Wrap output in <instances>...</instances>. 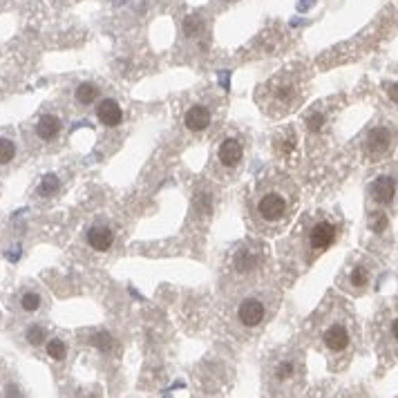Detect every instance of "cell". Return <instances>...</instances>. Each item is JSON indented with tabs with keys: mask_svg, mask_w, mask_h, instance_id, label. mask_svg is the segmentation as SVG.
<instances>
[{
	"mask_svg": "<svg viewBox=\"0 0 398 398\" xmlns=\"http://www.w3.org/2000/svg\"><path fill=\"white\" fill-rule=\"evenodd\" d=\"M394 193H396V182L390 175H381L379 180L372 184V195H374L376 202L383 204V206L394 202Z\"/></svg>",
	"mask_w": 398,
	"mask_h": 398,
	"instance_id": "ba28073f",
	"label": "cell"
},
{
	"mask_svg": "<svg viewBox=\"0 0 398 398\" xmlns=\"http://www.w3.org/2000/svg\"><path fill=\"white\" fill-rule=\"evenodd\" d=\"M237 318H239V322L244 324V327H257V324L264 322L266 309L257 298H246V300L239 302Z\"/></svg>",
	"mask_w": 398,
	"mask_h": 398,
	"instance_id": "3957f363",
	"label": "cell"
},
{
	"mask_svg": "<svg viewBox=\"0 0 398 398\" xmlns=\"http://www.w3.org/2000/svg\"><path fill=\"white\" fill-rule=\"evenodd\" d=\"M47 356L49 358H54V360H63L67 356V347H65V342H63L61 338H51L47 342Z\"/></svg>",
	"mask_w": 398,
	"mask_h": 398,
	"instance_id": "2e32d148",
	"label": "cell"
},
{
	"mask_svg": "<svg viewBox=\"0 0 398 398\" xmlns=\"http://www.w3.org/2000/svg\"><path fill=\"white\" fill-rule=\"evenodd\" d=\"M322 123H324V117L322 114H313V117H309V130L311 132H316L322 128Z\"/></svg>",
	"mask_w": 398,
	"mask_h": 398,
	"instance_id": "603a6c76",
	"label": "cell"
},
{
	"mask_svg": "<svg viewBox=\"0 0 398 398\" xmlns=\"http://www.w3.org/2000/svg\"><path fill=\"white\" fill-rule=\"evenodd\" d=\"M392 141H394V132L390 128H374L367 137V152L369 154H385L387 150L392 148Z\"/></svg>",
	"mask_w": 398,
	"mask_h": 398,
	"instance_id": "5b68a950",
	"label": "cell"
},
{
	"mask_svg": "<svg viewBox=\"0 0 398 398\" xmlns=\"http://www.w3.org/2000/svg\"><path fill=\"white\" fill-rule=\"evenodd\" d=\"M99 97V88L94 86V83H81L77 88V101L81 106H90L92 101H97Z\"/></svg>",
	"mask_w": 398,
	"mask_h": 398,
	"instance_id": "4fadbf2b",
	"label": "cell"
},
{
	"mask_svg": "<svg viewBox=\"0 0 398 398\" xmlns=\"http://www.w3.org/2000/svg\"><path fill=\"white\" fill-rule=\"evenodd\" d=\"M25 338H27L29 344H34V347H36V344H40L45 340V329L38 327V324H31V327L25 331Z\"/></svg>",
	"mask_w": 398,
	"mask_h": 398,
	"instance_id": "d6986e66",
	"label": "cell"
},
{
	"mask_svg": "<svg viewBox=\"0 0 398 398\" xmlns=\"http://www.w3.org/2000/svg\"><path fill=\"white\" fill-rule=\"evenodd\" d=\"M338 239V226L333 222H327V219H320L311 228H309V235H307V244L311 255H320L324 253L333 242Z\"/></svg>",
	"mask_w": 398,
	"mask_h": 398,
	"instance_id": "7a4b0ae2",
	"label": "cell"
},
{
	"mask_svg": "<svg viewBox=\"0 0 398 398\" xmlns=\"http://www.w3.org/2000/svg\"><path fill=\"white\" fill-rule=\"evenodd\" d=\"M242 143H239L237 139H226L222 141V145H219V150H217V159L222 161L226 168H235V166L242 161Z\"/></svg>",
	"mask_w": 398,
	"mask_h": 398,
	"instance_id": "52a82bcc",
	"label": "cell"
},
{
	"mask_svg": "<svg viewBox=\"0 0 398 398\" xmlns=\"http://www.w3.org/2000/svg\"><path fill=\"white\" fill-rule=\"evenodd\" d=\"M58 188H61L58 177L56 175H45L43 182H40V186H38V195L40 197H51V195L58 193Z\"/></svg>",
	"mask_w": 398,
	"mask_h": 398,
	"instance_id": "5bb4252c",
	"label": "cell"
},
{
	"mask_svg": "<svg viewBox=\"0 0 398 398\" xmlns=\"http://www.w3.org/2000/svg\"><path fill=\"white\" fill-rule=\"evenodd\" d=\"M61 132V119L54 117V114H45V117H40L38 123H36V134L43 141H51L56 139Z\"/></svg>",
	"mask_w": 398,
	"mask_h": 398,
	"instance_id": "8fae6325",
	"label": "cell"
},
{
	"mask_svg": "<svg viewBox=\"0 0 398 398\" xmlns=\"http://www.w3.org/2000/svg\"><path fill=\"white\" fill-rule=\"evenodd\" d=\"M92 342L97 344V347L101 351H110L112 349V338H110V333H97V336L92 338Z\"/></svg>",
	"mask_w": 398,
	"mask_h": 398,
	"instance_id": "ffe728a7",
	"label": "cell"
},
{
	"mask_svg": "<svg viewBox=\"0 0 398 398\" xmlns=\"http://www.w3.org/2000/svg\"><path fill=\"white\" fill-rule=\"evenodd\" d=\"M293 369H296V367H293V363H280L278 365V369H276V374H278V379L280 381H285V379H289V376L293 374Z\"/></svg>",
	"mask_w": 398,
	"mask_h": 398,
	"instance_id": "7402d4cb",
	"label": "cell"
},
{
	"mask_svg": "<svg viewBox=\"0 0 398 398\" xmlns=\"http://www.w3.org/2000/svg\"><path fill=\"white\" fill-rule=\"evenodd\" d=\"M349 282H351L353 287L363 289V287L369 282V271H367V266H353L351 273H349Z\"/></svg>",
	"mask_w": 398,
	"mask_h": 398,
	"instance_id": "ac0fdd59",
	"label": "cell"
},
{
	"mask_svg": "<svg viewBox=\"0 0 398 398\" xmlns=\"http://www.w3.org/2000/svg\"><path fill=\"white\" fill-rule=\"evenodd\" d=\"M184 123H186L188 130L202 132V130L208 128V125H211V110H208L206 106H193L191 110L186 112Z\"/></svg>",
	"mask_w": 398,
	"mask_h": 398,
	"instance_id": "9c48e42d",
	"label": "cell"
},
{
	"mask_svg": "<svg viewBox=\"0 0 398 398\" xmlns=\"http://www.w3.org/2000/svg\"><path fill=\"white\" fill-rule=\"evenodd\" d=\"M40 296L36 291H27L23 298H20V307H23V311H27V313H34V311H38L40 309Z\"/></svg>",
	"mask_w": 398,
	"mask_h": 398,
	"instance_id": "e0dca14e",
	"label": "cell"
},
{
	"mask_svg": "<svg viewBox=\"0 0 398 398\" xmlns=\"http://www.w3.org/2000/svg\"><path fill=\"white\" fill-rule=\"evenodd\" d=\"M385 228H387V217H385V215L381 213L379 217H376V219H374V230H376V233H383V230H385Z\"/></svg>",
	"mask_w": 398,
	"mask_h": 398,
	"instance_id": "cb8c5ba5",
	"label": "cell"
},
{
	"mask_svg": "<svg viewBox=\"0 0 398 398\" xmlns=\"http://www.w3.org/2000/svg\"><path fill=\"white\" fill-rule=\"evenodd\" d=\"M349 340H351V336L344 324H331V327L324 331V344H327L333 353H340L347 349Z\"/></svg>",
	"mask_w": 398,
	"mask_h": 398,
	"instance_id": "8992f818",
	"label": "cell"
},
{
	"mask_svg": "<svg viewBox=\"0 0 398 398\" xmlns=\"http://www.w3.org/2000/svg\"><path fill=\"white\" fill-rule=\"evenodd\" d=\"M88 244L94 248V250H108L112 244H114V233L110 226H103V224H97L88 230Z\"/></svg>",
	"mask_w": 398,
	"mask_h": 398,
	"instance_id": "30bf717a",
	"label": "cell"
},
{
	"mask_svg": "<svg viewBox=\"0 0 398 398\" xmlns=\"http://www.w3.org/2000/svg\"><path fill=\"white\" fill-rule=\"evenodd\" d=\"M199 29H202V20H199L197 16H188L186 23H184V31H186V34L193 36V34H197Z\"/></svg>",
	"mask_w": 398,
	"mask_h": 398,
	"instance_id": "44dd1931",
	"label": "cell"
},
{
	"mask_svg": "<svg viewBox=\"0 0 398 398\" xmlns=\"http://www.w3.org/2000/svg\"><path fill=\"white\" fill-rule=\"evenodd\" d=\"M16 159V143L7 137H0V166Z\"/></svg>",
	"mask_w": 398,
	"mask_h": 398,
	"instance_id": "9a60e30c",
	"label": "cell"
},
{
	"mask_svg": "<svg viewBox=\"0 0 398 398\" xmlns=\"http://www.w3.org/2000/svg\"><path fill=\"white\" fill-rule=\"evenodd\" d=\"M260 257L253 253V248L248 246H242L235 253V269L239 271V273H248V271H253L257 266Z\"/></svg>",
	"mask_w": 398,
	"mask_h": 398,
	"instance_id": "7c38bea8",
	"label": "cell"
},
{
	"mask_svg": "<svg viewBox=\"0 0 398 398\" xmlns=\"http://www.w3.org/2000/svg\"><path fill=\"white\" fill-rule=\"evenodd\" d=\"M291 213V195H287L280 186H269L255 197V215L262 224L276 226L285 222Z\"/></svg>",
	"mask_w": 398,
	"mask_h": 398,
	"instance_id": "6da1fadb",
	"label": "cell"
},
{
	"mask_svg": "<svg viewBox=\"0 0 398 398\" xmlns=\"http://www.w3.org/2000/svg\"><path fill=\"white\" fill-rule=\"evenodd\" d=\"M97 117L108 128H117V125L123 123V110L114 99H103L97 108Z\"/></svg>",
	"mask_w": 398,
	"mask_h": 398,
	"instance_id": "277c9868",
	"label": "cell"
}]
</instances>
